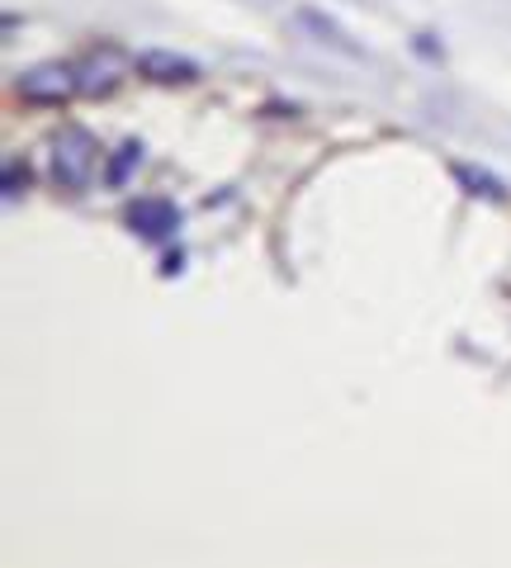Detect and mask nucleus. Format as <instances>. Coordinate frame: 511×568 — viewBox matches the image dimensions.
Instances as JSON below:
<instances>
[{
    "mask_svg": "<svg viewBox=\"0 0 511 568\" xmlns=\"http://www.w3.org/2000/svg\"><path fill=\"white\" fill-rule=\"evenodd\" d=\"M129 223H133L137 237L162 242V237H171L175 227H181V213H175L171 200H133L129 204Z\"/></svg>",
    "mask_w": 511,
    "mask_h": 568,
    "instance_id": "nucleus-4",
    "label": "nucleus"
},
{
    "mask_svg": "<svg viewBox=\"0 0 511 568\" xmlns=\"http://www.w3.org/2000/svg\"><path fill=\"white\" fill-rule=\"evenodd\" d=\"M72 91H81V81H76V71L62 62H43L20 77V95L29 104H62V100H72Z\"/></svg>",
    "mask_w": 511,
    "mask_h": 568,
    "instance_id": "nucleus-2",
    "label": "nucleus"
},
{
    "mask_svg": "<svg viewBox=\"0 0 511 568\" xmlns=\"http://www.w3.org/2000/svg\"><path fill=\"white\" fill-rule=\"evenodd\" d=\"M137 71L152 77V81H162V85H171V81H195L200 77L190 58H175V52H162V48L143 52V58H137Z\"/></svg>",
    "mask_w": 511,
    "mask_h": 568,
    "instance_id": "nucleus-5",
    "label": "nucleus"
},
{
    "mask_svg": "<svg viewBox=\"0 0 511 568\" xmlns=\"http://www.w3.org/2000/svg\"><path fill=\"white\" fill-rule=\"evenodd\" d=\"M95 162H100V148L85 129H62L52 138V175H58V185L81 190L95 175Z\"/></svg>",
    "mask_w": 511,
    "mask_h": 568,
    "instance_id": "nucleus-1",
    "label": "nucleus"
},
{
    "mask_svg": "<svg viewBox=\"0 0 511 568\" xmlns=\"http://www.w3.org/2000/svg\"><path fill=\"white\" fill-rule=\"evenodd\" d=\"M137 162H143V142H123L119 156L110 162V181H114V185H123V181H129V171H133Z\"/></svg>",
    "mask_w": 511,
    "mask_h": 568,
    "instance_id": "nucleus-6",
    "label": "nucleus"
},
{
    "mask_svg": "<svg viewBox=\"0 0 511 568\" xmlns=\"http://www.w3.org/2000/svg\"><path fill=\"white\" fill-rule=\"evenodd\" d=\"M24 185H29V166L14 156V162H6V194L14 200V194H24Z\"/></svg>",
    "mask_w": 511,
    "mask_h": 568,
    "instance_id": "nucleus-9",
    "label": "nucleus"
},
{
    "mask_svg": "<svg viewBox=\"0 0 511 568\" xmlns=\"http://www.w3.org/2000/svg\"><path fill=\"white\" fill-rule=\"evenodd\" d=\"M298 20H304L308 29H317V33H323V43H337V48H346V52H356V48H350V43L341 39V29H337V24H327V20H317V14H313V10H304V14H298Z\"/></svg>",
    "mask_w": 511,
    "mask_h": 568,
    "instance_id": "nucleus-8",
    "label": "nucleus"
},
{
    "mask_svg": "<svg viewBox=\"0 0 511 568\" xmlns=\"http://www.w3.org/2000/svg\"><path fill=\"white\" fill-rule=\"evenodd\" d=\"M454 175H460V181L469 185V194H488V200H502V185L492 181V175H479V171H469V166H460Z\"/></svg>",
    "mask_w": 511,
    "mask_h": 568,
    "instance_id": "nucleus-7",
    "label": "nucleus"
},
{
    "mask_svg": "<svg viewBox=\"0 0 511 568\" xmlns=\"http://www.w3.org/2000/svg\"><path fill=\"white\" fill-rule=\"evenodd\" d=\"M123 71H129V58H123L119 48H110V43H104V48H95L91 58L81 62L76 81H81V91H85V95H110L114 85L123 81Z\"/></svg>",
    "mask_w": 511,
    "mask_h": 568,
    "instance_id": "nucleus-3",
    "label": "nucleus"
}]
</instances>
